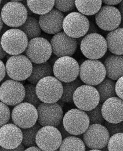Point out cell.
<instances>
[{"instance_id": "cell-1", "label": "cell", "mask_w": 123, "mask_h": 151, "mask_svg": "<svg viewBox=\"0 0 123 151\" xmlns=\"http://www.w3.org/2000/svg\"><path fill=\"white\" fill-rule=\"evenodd\" d=\"M35 92L42 102H57L63 93L62 83L53 76L44 77L36 84Z\"/></svg>"}, {"instance_id": "cell-2", "label": "cell", "mask_w": 123, "mask_h": 151, "mask_svg": "<svg viewBox=\"0 0 123 151\" xmlns=\"http://www.w3.org/2000/svg\"><path fill=\"white\" fill-rule=\"evenodd\" d=\"M29 40L26 35L19 29L6 30L1 37V44L4 51L11 55H16L24 52Z\"/></svg>"}, {"instance_id": "cell-3", "label": "cell", "mask_w": 123, "mask_h": 151, "mask_svg": "<svg viewBox=\"0 0 123 151\" xmlns=\"http://www.w3.org/2000/svg\"><path fill=\"white\" fill-rule=\"evenodd\" d=\"M33 63L24 55H16L10 57L5 64L7 76L12 80L24 81L31 75Z\"/></svg>"}, {"instance_id": "cell-4", "label": "cell", "mask_w": 123, "mask_h": 151, "mask_svg": "<svg viewBox=\"0 0 123 151\" xmlns=\"http://www.w3.org/2000/svg\"><path fill=\"white\" fill-rule=\"evenodd\" d=\"M80 50L89 59H101L107 51L106 39L98 33L87 34L81 41Z\"/></svg>"}, {"instance_id": "cell-5", "label": "cell", "mask_w": 123, "mask_h": 151, "mask_svg": "<svg viewBox=\"0 0 123 151\" xmlns=\"http://www.w3.org/2000/svg\"><path fill=\"white\" fill-rule=\"evenodd\" d=\"M0 15L5 25L11 27H19L28 17L26 6L19 1H9L1 9Z\"/></svg>"}, {"instance_id": "cell-6", "label": "cell", "mask_w": 123, "mask_h": 151, "mask_svg": "<svg viewBox=\"0 0 123 151\" xmlns=\"http://www.w3.org/2000/svg\"><path fill=\"white\" fill-rule=\"evenodd\" d=\"M80 80L87 85L95 86L102 82L106 77L104 63L98 59H88L80 66Z\"/></svg>"}, {"instance_id": "cell-7", "label": "cell", "mask_w": 123, "mask_h": 151, "mask_svg": "<svg viewBox=\"0 0 123 151\" xmlns=\"http://www.w3.org/2000/svg\"><path fill=\"white\" fill-rule=\"evenodd\" d=\"M53 74L62 83L74 81L79 76L80 65L71 57H59L53 66Z\"/></svg>"}, {"instance_id": "cell-8", "label": "cell", "mask_w": 123, "mask_h": 151, "mask_svg": "<svg viewBox=\"0 0 123 151\" xmlns=\"http://www.w3.org/2000/svg\"><path fill=\"white\" fill-rule=\"evenodd\" d=\"M87 17L79 12H72L63 19V32L69 36L80 38L87 35L89 22Z\"/></svg>"}, {"instance_id": "cell-9", "label": "cell", "mask_w": 123, "mask_h": 151, "mask_svg": "<svg viewBox=\"0 0 123 151\" xmlns=\"http://www.w3.org/2000/svg\"><path fill=\"white\" fill-rule=\"evenodd\" d=\"M76 106L85 112L92 110L99 104V95L96 88L89 85H81L74 91L73 95Z\"/></svg>"}, {"instance_id": "cell-10", "label": "cell", "mask_w": 123, "mask_h": 151, "mask_svg": "<svg viewBox=\"0 0 123 151\" xmlns=\"http://www.w3.org/2000/svg\"><path fill=\"white\" fill-rule=\"evenodd\" d=\"M24 52L26 56L33 63L45 62L53 55L50 42L40 37L30 40Z\"/></svg>"}, {"instance_id": "cell-11", "label": "cell", "mask_w": 123, "mask_h": 151, "mask_svg": "<svg viewBox=\"0 0 123 151\" xmlns=\"http://www.w3.org/2000/svg\"><path fill=\"white\" fill-rule=\"evenodd\" d=\"M62 124L66 130L73 135H80L89 125L87 114L79 109H71L63 117Z\"/></svg>"}, {"instance_id": "cell-12", "label": "cell", "mask_w": 123, "mask_h": 151, "mask_svg": "<svg viewBox=\"0 0 123 151\" xmlns=\"http://www.w3.org/2000/svg\"><path fill=\"white\" fill-rule=\"evenodd\" d=\"M11 115L14 124L20 129L32 127L37 123L38 119L36 107L24 102L15 105Z\"/></svg>"}, {"instance_id": "cell-13", "label": "cell", "mask_w": 123, "mask_h": 151, "mask_svg": "<svg viewBox=\"0 0 123 151\" xmlns=\"http://www.w3.org/2000/svg\"><path fill=\"white\" fill-rule=\"evenodd\" d=\"M62 137L59 130L53 126H45L41 127L35 136L36 145L41 151H55L58 150Z\"/></svg>"}, {"instance_id": "cell-14", "label": "cell", "mask_w": 123, "mask_h": 151, "mask_svg": "<svg viewBox=\"0 0 123 151\" xmlns=\"http://www.w3.org/2000/svg\"><path fill=\"white\" fill-rule=\"evenodd\" d=\"M24 85L19 81L6 80L0 85V101L8 106H15L23 102Z\"/></svg>"}, {"instance_id": "cell-15", "label": "cell", "mask_w": 123, "mask_h": 151, "mask_svg": "<svg viewBox=\"0 0 123 151\" xmlns=\"http://www.w3.org/2000/svg\"><path fill=\"white\" fill-rule=\"evenodd\" d=\"M37 122L42 126H51L56 127L62 122L63 111L57 102H41L37 107Z\"/></svg>"}, {"instance_id": "cell-16", "label": "cell", "mask_w": 123, "mask_h": 151, "mask_svg": "<svg viewBox=\"0 0 123 151\" xmlns=\"http://www.w3.org/2000/svg\"><path fill=\"white\" fill-rule=\"evenodd\" d=\"M122 15L118 8L111 5L101 6L95 14V23L98 27L105 31H111L119 27Z\"/></svg>"}, {"instance_id": "cell-17", "label": "cell", "mask_w": 123, "mask_h": 151, "mask_svg": "<svg viewBox=\"0 0 123 151\" xmlns=\"http://www.w3.org/2000/svg\"><path fill=\"white\" fill-rule=\"evenodd\" d=\"M83 134L85 145L91 149L105 148L110 137L105 126L101 124H89Z\"/></svg>"}, {"instance_id": "cell-18", "label": "cell", "mask_w": 123, "mask_h": 151, "mask_svg": "<svg viewBox=\"0 0 123 151\" xmlns=\"http://www.w3.org/2000/svg\"><path fill=\"white\" fill-rule=\"evenodd\" d=\"M50 43L53 55L58 58L73 55L78 46L77 39L68 36L64 32L55 34Z\"/></svg>"}, {"instance_id": "cell-19", "label": "cell", "mask_w": 123, "mask_h": 151, "mask_svg": "<svg viewBox=\"0 0 123 151\" xmlns=\"http://www.w3.org/2000/svg\"><path fill=\"white\" fill-rule=\"evenodd\" d=\"M22 132L15 124L6 123L0 127V151H9L22 141Z\"/></svg>"}, {"instance_id": "cell-20", "label": "cell", "mask_w": 123, "mask_h": 151, "mask_svg": "<svg viewBox=\"0 0 123 151\" xmlns=\"http://www.w3.org/2000/svg\"><path fill=\"white\" fill-rule=\"evenodd\" d=\"M65 18L64 14L56 8H53L49 12L41 15L39 24L41 30L49 35H55L63 29L62 24Z\"/></svg>"}, {"instance_id": "cell-21", "label": "cell", "mask_w": 123, "mask_h": 151, "mask_svg": "<svg viewBox=\"0 0 123 151\" xmlns=\"http://www.w3.org/2000/svg\"><path fill=\"white\" fill-rule=\"evenodd\" d=\"M123 99L113 96L105 101L101 107L104 120L109 123H118L123 120Z\"/></svg>"}, {"instance_id": "cell-22", "label": "cell", "mask_w": 123, "mask_h": 151, "mask_svg": "<svg viewBox=\"0 0 123 151\" xmlns=\"http://www.w3.org/2000/svg\"><path fill=\"white\" fill-rule=\"evenodd\" d=\"M122 55H110L107 57L104 62L106 76L113 80H117L122 77L123 72Z\"/></svg>"}, {"instance_id": "cell-23", "label": "cell", "mask_w": 123, "mask_h": 151, "mask_svg": "<svg viewBox=\"0 0 123 151\" xmlns=\"http://www.w3.org/2000/svg\"><path fill=\"white\" fill-rule=\"evenodd\" d=\"M123 28L119 27L110 31L106 36L107 49L114 55H123Z\"/></svg>"}, {"instance_id": "cell-24", "label": "cell", "mask_w": 123, "mask_h": 151, "mask_svg": "<svg viewBox=\"0 0 123 151\" xmlns=\"http://www.w3.org/2000/svg\"><path fill=\"white\" fill-rule=\"evenodd\" d=\"M53 75V67L48 61L42 63H33L31 75L27 80L30 84L36 85L38 81L43 77Z\"/></svg>"}, {"instance_id": "cell-25", "label": "cell", "mask_w": 123, "mask_h": 151, "mask_svg": "<svg viewBox=\"0 0 123 151\" xmlns=\"http://www.w3.org/2000/svg\"><path fill=\"white\" fill-rule=\"evenodd\" d=\"M102 5V0H75L76 8L86 16L95 15Z\"/></svg>"}, {"instance_id": "cell-26", "label": "cell", "mask_w": 123, "mask_h": 151, "mask_svg": "<svg viewBox=\"0 0 123 151\" xmlns=\"http://www.w3.org/2000/svg\"><path fill=\"white\" fill-rule=\"evenodd\" d=\"M18 28L26 35L29 40L38 37L41 34L39 22L33 16H28L25 22Z\"/></svg>"}, {"instance_id": "cell-27", "label": "cell", "mask_w": 123, "mask_h": 151, "mask_svg": "<svg viewBox=\"0 0 123 151\" xmlns=\"http://www.w3.org/2000/svg\"><path fill=\"white\" fill-rule=\"evenodd\" d=\"M95 88L99 95V102L101 103H103L107 99L116 95L115 82L108 77H105L102 82L95 86Z\"/></svg>"}, {"instance_id": "cell-28", "label": "cell", "mask_w": 123, "mask_h": 151, "mask_svg": "<svg viewBox=\"0 0 123 151\" xmlns=\"http://www.w3.org/2000/svg\"><path fill=\"white\" fill-rule=\"evenodd\" d=\"M30 10L36 15L45 14L54 7V0H26Z\"/></svg>"}, {"instance_id": "cell-29", "label": "cell", "mask_w": 123, "mask_h": 151, "mask_svg": "<svg viewBox=\"0 0 123 151\" xmlns=\"http://www.w3.org/2000/svg\"><path fill=\"white\" fill-rule=\"evenodd\" d=\"M58 150L60 151H84L86 150V148L82 139L77 137L70 135L62 139V143Z\"/></svg>"}, {"instance_id": "cell-30", "label": "cell", "mask_w": 123, "mask_h": 151, "mask_svg": "<svg viewBox=\"0 0 123 151\" xmlns=\"http://www.w3.org/2000/svg\"><path fill=\"white\" fill-rule=\"evenodd\" d=\"M82 83L83 82L77 78L71 82L62 83L63 93L60 99L65 103L73 104V93L78 87L82 85Z\"/></svg>"}, {"instance_id": "cell-31", "label": "cell", "mask_w": 123, "mask_h": 151, "mask_svg": "<svg viewBox=\"0 0 123 151\" xmlns=\"http://www.w3.org/2000/svg\"><path fill=\"white\" fill-rule=\"evenodd\" d=\"M41 127V125L36 123L32 127L21 129L23 135L22 144L26 147L36 145L35 136L37 132Z\"/></svg>"}, {"instance_id": "cell-32", "label": "cell", "mask_w": 123, "mask_h": 151, "mask_svg": "<svg viewBox=\"0 0 123 151\" xmlns=\"http://www.w3.org/2000/svg\"><path fill=\"white\" fill-rule=\"evenodd\" d=\"M25 94L23 102H28L37 107L42 102L38 98L35 92V85L27 84L24 86Z\"/></svg>"}, {"instance_id": "cell-33", "label": "cell", "mask_w": 123, "mask_h": 151, "mask_svg": "<svg viewBox=\"0 0 123 151\" xmlns=\"http://www.w3.org/2000/svg\"><path fill=\"white\" fill-rule=\"evenodd\" d=\"M123 132L116 133L111 137L107 142V150L110 151H123Z\"/></svg>"}, {"instance_id": "cell-34", "label": "cell", "mask_w": 123, "mask_h": 151, "mask_svg": "<svg viewBox=\"0 0 123 151\" xmlns=\"http://www.w3.org/2000/svg\"><path fill=\"white\" fill-rule=\"evenodd\" d=\"M102 104H99L95 108L92 110L86 111L89 120V124H102L105 122V120L102 116L101 112Z\"/></svg>"}, {"instance_id": "cell-35", "label": "cell", "mask_w": 123, "mask_h": 151, "mask_svg": "<svg viewBox=\"0 0 123 151\" xmlns=\"http://www.w3.org/2000/svg\"><path fill=\"white\" fill-rule=\"evenodd\" d=\"M54 6L62 12H71L76 9L75 0H54Z\"/></svg>"}, {"instance_id": "cell-36", "label": "cell", "mask_w": 123, "mask_h": 151, "mask_svg": "<svg viewBox=\"0 0 123 151\" xmlns=\"http://www.w3.org/2000/svg\"><path fill=\"white\" fill-rule=\"evenodd\" d=\"M11 118V111L7 105L0 101V127L6 124Z\"/></svg>"}, {"instance_id": "cell-37", "label": "cell", "mask_w": 123, "mask_h": 151, "mask_svg": "<svg viewBox=\"0 0 123 151\" xmlns=\"http://www.w3.org/2000/svg\"><path fill=\"white\" fill-rule=\"evenodd\" d=\"M104 124L110 136L116 133L123 132V122L118 123H113L106 121L104 122Z\"/></svg>"}, {"instance_id": "cell-38", "label": "cell", "mask_w": 123, "mask_h": 151, "mask_svg": "<svg viewBox=\"0 0 123 151\" xmlns=\"http://www.w3.org/2000/svg\"><path fill=\"white\" fill-rule=\"evenodd\" d=\"M123 76L117 79L115 83V92L116 95L120 99H123Z\"/></svg>"}, {"instance_id": "cell-39", "label": "cell", "mask_w": 123, "mask_h": 151, "mask_svg": "<svg viewBox=\"0 0 123 151\" xmlns=\"http://www.w3.org/2000/svg\"><path fill=\"white\" fill-rule=\"evenodd\" d=\"M56 128L59 130V132H60L61 135H62L63 139L65 138H66V137H68V136L72 135H71L70 133H69V132H68L66 130V129H65V127H64L63 126L62 122L59 126H58L56 127Z\"/></svg>"}, {"instance_id": "cell-40", "label": "cell", "mask_w": 123, "mask_h": 151, "mask_svg": "<svg viewBox=\"0 0 123 151\" xmlns=\"http://www.w3.org/2000/svg\"><path fill=\"white\" fill-rule=\"evenodd\" d=\"M6 76L5 65L4 62L0 59V83L4 80Z\"/></svg>"}, {"instance_id": "cell-41", "label": "cell", "mask_w": 123, "mask_h": 151, "mask_svg": "<svg viewBox=\"0 0 123 151\" xmlns=\"http://www.w3.org/2000/svg\"><path fill=\"white\" fill-rule=\"evenodd\" d=\"M89 26L88 28V32L87 33V34H90V33H97L98 32V28L96 27L95 23L92 21H89Z\"/></svg>"}, {"instance_id": "cell-42", "label": "cell", "mask_w": 123, "mask_h": 151, "mask_svg": "<svg viewBox=\"0 0 123 151\" xmlns=\"http://www.w3.org/2000/svg\"><path fill=\"white\" fill-rule=\"evenodd\" d=\"M102 3H104L105 5H117L119 3H120L122 0H102Z\"/></svg>"}, {"instance_id": "cell-43", "label": "cell", "mask_w": 123, "mask_h": 151, "mask_svg": "<svg viewBox=\"0 0 123 151\" xmlns=\"http://www.w3.org/2000/svg\"><path fill=\"white\" fill-rule=\"evenodd\" d=\"M58 59V57H57V56H56V55H51V57L49 58V59L48 60V63L50 64V65L53 67V65H54V63H55V61L57 60Z\"/></svg>"}, {"instance_id": "cell-44", "label": "cell", "mask_w": 123, "mask_h": 151, "mask_svg": "<svg viewBox=\"0 0 123 151\" xmlns=\"http://www.w3.org/2000/svg\"><path fill=\"white\" fill-rule=\"evenodd\" d=\"M1 36L0 35V59H4L5 57H6V53L4 51L2 46H1Z\"/></svg>"}, {"instance_id": "cell-45", "label": "cell", "mask_w": 123, "mask_h": 151, "mask_svg": "<svg viewBox=\"0 0 123 151\" xmlns=\"http://www.w3.org/2000/svg\"><path fill=\"white\" fill-rule=\"evenodd\" d=\"M24 151H41V149L37 147L36 145L35 146H32V147H27V148L26 150H24Z\"/></svg>"}, {"instance_id": "cell-46", "label": "cell", "mask_w": 123, "mask_h": 151, "mask_svg": "<svg viewBox=\"0 0 123 151\" xmlns=\"http://www.w3.org/2000/svg\"><path fill=\"white\" fill-rule=\"evenodd\" d=\"M9 0H2L1 1V4H0V12L1 11V9L3 7V6L6 4L8 2H9Z\"/></svg>"}, {"instance_id": "cell-47", "label": "cell", "mask_w": 123, "mask_h": 151, "mask_svg": "<svg viewBox=\"0 0 123 151\" xmlns=\"http://www.w3.org/2000/svg\"><path fill=\"white\" fill-rule=\"evenodd\" d=\"M119 8H118V9H119V11H120V14H121L122 15V14H123V2L122 1V2H121L120 3H119Z\"/></svg>"}, {"instance_id": "cell-48", "label": "cell", "mask_w": 123, "mask_h": 151, "mask_svg": "<svg viewBox=\"0 0 123 151\" xmlns=\"http://www.w3.org/2000/svg\"><path fill=\"white\" fill-rule=\"evenodd\" d=\"M3 27H4V23H3L2 20L1 15H0V33H1V32L2 31Z\"/></svg>"}, {"instance_id": "cell-49", "label": "cell", "mask_w": 123, "mask_h": 151, "mask_svg": "<svg viewBox=\"0 0 123 151\" xmlns=\"http://www.w3.org/2000/svg\"><path fill=\"white\" fill-rule=\"evenodd\" d=\"M57 103L62 107V108H63V105H64V102H63L62 100H60V99H59V101H58V102H57Z\"/></svg>"}, {"instance_id": "cell-50", "label": "cell", "mask_w": 123, "mask_h": 151, "mask_svg": "<svg viewBox=\"0 0 123 151\" xmlns=\"http://www.w3.org/2000/svg\"><path fill=\"white\" fill-rule=\"evenodd\" d=\"M10 1H19V2H20V1H22L23 0H10Z\"/></svg>"}, {"instance_id": "cell-51", "label": "cell", "mask_w": 123, "mask_h": 151, "mask_svg": "<svg viewBox=\"0 0 123 151\" xmlns=\"http://www.w3.org/2000/svg\"><path fill=\"white\" fill-rule=\"evenodd\" d=\"M1 1H2V0H0V4H1Z\"/></svg>"}]
</instances>
